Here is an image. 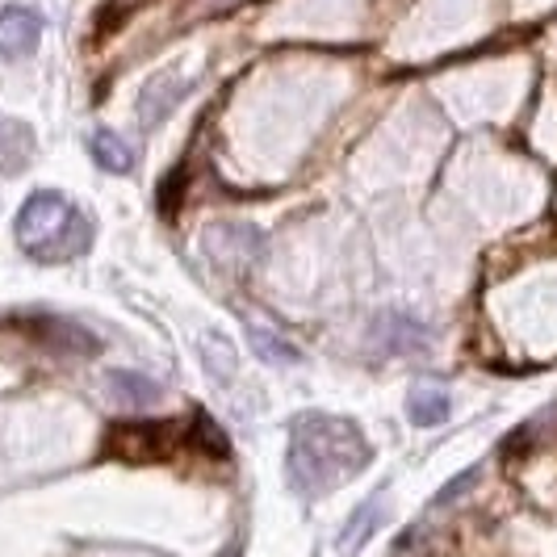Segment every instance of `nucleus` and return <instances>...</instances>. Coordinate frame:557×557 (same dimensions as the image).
Masks as SVG:
<instances>
[{
    "instance_id": "ddd939ff",
    "label": "nucleus",
    "mask_w": 557,
    "mask_h": 557,
    "mask_svg": "<svg viewBox=\"0 0 557 557\" xmlns=\"http://www.w3.org/2000/svg\"><path fill=\"white\" fill-rule=\"evenodd\" d=\"M248 339H251V348H256V357H264L269 364H294L302 357L289 339H281V332L264 327V323H248Z\"/></svg>"
},
{
    "instance_id": "7ed1b4c3",
    "label": "nucleus",
    "mask_w": 557,
    "mask_h": 557,
    "mask_svg": "<svg viewBox=\"0 0 557 557\" xmlns=\"http://www.w3.org/2000/svg\"><path fill=\"white\" fill-rule=\"evenodd\" d=\"M26 335L34 344H42L47 352H55V357H97L101 352V339L81 327L76 319H67V314H29L26 319Z\"/></svg>"
},
{
    "instance_id": "9b49d317",
    "label": "nucleus",
    "mask_w": 557,
    "mask_h": 557,
    "mask_svg": "<svg viewBox=\"0 0 557 557\" xmlns=\"http://www.w3.org/2000/svg\"><path fill=\"white\" fill-rule=\"evenodd\" d=\"M197 357H201V364H206V373L223 386V382H231L235 377V364H239V357H235V344H231V335L223 332H201L197 335Z\"/></svg>"
},
{
    "instance_id": "9d476101",
    "label": "nucleus",
    "mask_w": 557,
    "mask_h": 557,
    "mask_svg": "<svg viewBox=\"0 0 557 557\" xmlns=\"http://www.w3.org/2000/svg\"><path fill=\"white\" fill-rule=\"evenodd\" d=\"M453 411V398H448L445 386H436V382H419L411 386L407 394V419L416 423V428H441Z\"/></svg>"
},
{
    "instance_id": "2eb2a0df",
    "label": "nucleus",
    "mask_w": 557,
    "mask_h": 557,
    "mask_svg": "<svg viewBox=\"0 0 557 557\" xmlns=\"http://www.w3.org/2000/svg\"><path fill=\"white\" fill-rule=\"evenodd\" d=\"M478 474H482V470H478V466H470V470H466V474H457V478H453V482H448L445 491H441V495H436V507H448V503L457 499V495H461V491H470V486H474V482H478Z\"/></svg>"
},
{
    "instance_id": "f257e3e1",
    "label": "nucleus",
    "mask_w": 557,
    "mask_h": 557,
    "mask_svg": "<svg viewBox=\"0 0 557 557\" xmlns=\"http://www.w3.org/2000/svg\"><path fill=\"white\" fill-rule=\"evenodd\" d=\"M373 461V448L364 441V432L344 416H323L307 411L289 423V486L298 495H323L361 474Z\"/></svg>"
},
{
    "instance_id": "0eeeda50",
    "label": "nucleus",
    "mask_w": 557,
    "mask_h": 557,
    "mask_svg": "<svg viewBox=\"0 0 557 557\" xmlns=\"http://www.w3.org/2000/svg\"><path fill=\"white\" fill-rule=\"evenodd\" d=\"M185 92H189V81H185V76H172V72H168V76H156L139 97V122L147 131L160 126L168 113L185 101Z\"/></svg>"
},
{
    "instance_id": "f8f14e48",
    "label": "nucleus",
    "mask_w": 557,
    "mask_h": 557,
    "mask_svg": "<svg viewBox=\"0 0 557 557\" xmlns=\"http://www.w3.org/2000/svg\"><path fill=\"white\" fill-rule=\"evenodd\" d=\"M88 147H92V160L106 168V172H113V176H122V172L135 168V147L122 139L117 131H106V126L92 131V143H88Z\"/></svg>"
},
{
    "instance_id": "f03ea898",
    "label": "nucleus",
    "mask_w": 557,
    "mask_h": 557,
    "mask_svg": "<svg viewBox=\"0 0 557 557\" xmlns=\"http://www.w3.org/2000/svg\"><path fill=\"white\" fill-rule=\"evenodd\" d=\"M17 248L26 251L34 264H67L88 251L92 244V223L55 189H38L22 201L13 219Z\"/></svg>"
},
{
    "instance_id": "39448f33",
    "label": "nucleus",
    "mask_w": 557,
    "mask_h": 557,
    "mask_svg": "<svg viewBox=\"0 0 557 557\" xmlns=\"http://www.w3.org/2000/svg\"><path fill=\"white\" fill-rule=\"evenodd\" d=\"M42 13L38 9H26V4H9L0 9V63H17L38 51L42 42Z\"/></svg>"
},
{
    "instance_id": "4468645a",
    "label": "nucleus",
    "mask_w": 557,
    "mask_h": 557,
    "mask_svg": "<svg viewBox=\"0 0 557 557\" xmlns=\"http://www.w3.org/2000/svg\"><path fill=\"white\" fill-rule=\"evenodd\" d=\"M377 520H382V503L373 499L369 507H361V511H357V516L348 520V529H344V536H339V545H344V549L352 554V549H357V541L377 529Z\"/></svg>"
},
{
    "instance_id": "6e6552de",
    "label": "nucleus",
    "mask_w": 557,
    "mask_h": 557,
    "mask_svg": "<svg viewBox=\"0 0 557 557\" xmlns=\"http://www.w3.org/2000/svg\"><path fill=\"white\" fill-rule=\"evenodd\" d=\"M34 131L22 117L0 113V176H22L34 160Z\"/></svg>"
},
{
    "instance_id": "423d86ee",
    "label": "nucleus",
    "mask_w": 557,
    "mask_h": 557,
    "mask_svg": "<svg viewBox=\"0 0 557 557\" xmlns=\"http://www.w3.org/2000/svg\"><path fill=\"white\" fill-rule=\"evenodd\" d=\"M264 235L256 226H210L206 231V251L223 269H251L264 256Z\"/></svg>"
},
{
    "instance_id": "20e7f679",
    "label": "nucleus",
    "mask_w": 557,
    "mask_h": 557,
    "mask_svg": "<svg viewBox=\"0 0 557 557\" xmlns=\"http://www.w3.org/2000/svg\"><path fill=\"white\" fill-rule=\"evenodd\" d=\"M369 339L382 357H423L432 348L428 323L416 319L411 310H382L369 327Z\"/></svg>"
},
{
    "instance_id": "1a4fd4ad",
    "label": "nucleus",
    "mask_w": 557,
    "mask_h": 557,
    "mask_svg": "<svg viewBox=\"0 0 557 557\" xmlns=\"http://www.w3.org/2000/svg\"><path fill=\"white\" fill-rule=\"evenodd\" d=\"M106 391H110V398L122 403V407H156V403L164 398L160 382H151L139 369H110V373H106Z\"/></svg>"
}]
</instances>
